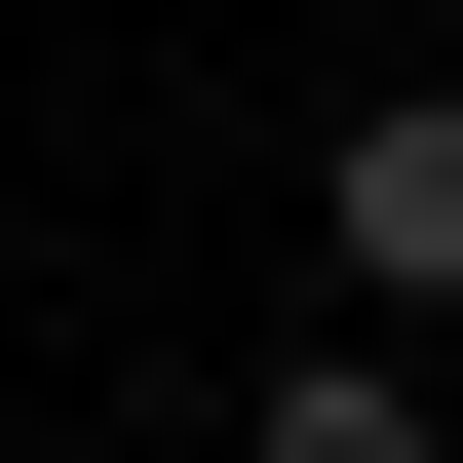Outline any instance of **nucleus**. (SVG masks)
Wrapping results in <instances>:
<instances>
[{"label":"nucleus","mask_w":463,"mask_h":463,"mask_svg":"<svg viewBox=\"0 0 463 463\" xmlns=\"http://www.w3.org/2000/svg\"><path fill=\"white\" fill-rule=\"evenodd\" d=\"M309 232H347V309H463V78H386L309 155Z\"/></svg>","instance_id":"obj_1"},{"label":"nucleus","mask_w":463,"mask_h":463,"mask_svg":"<svg viewBox=\"0 0 463 463\" xmlns=\"http://www.w3.org/2000/svg\"><path fill=\"white\" fill-rule=\"evenodd\" d=\"M232 463H463V425H425V347H270V425H232Z\"/></svg>","instance_id":"obj_2"}]
</instances>
